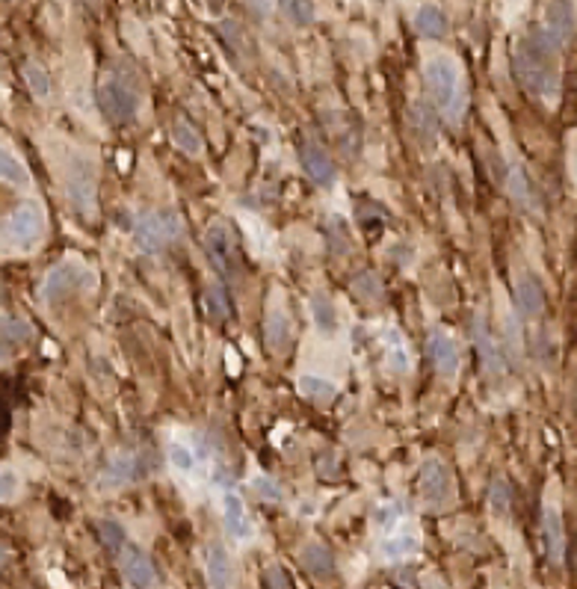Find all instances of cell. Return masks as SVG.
<instances>
[{
	"mask_svg": "<svg viewBox=\"0 0 577 589\" xmlns=\"http://www.w3.org/2000/svg\"><path fill=\"white\" fill-rule=\"evenodd\" d=\"M560 50L539 36V30L521 36L512 50V66L519 84L542 104L554 107L560 101Z\"/></svg>",
	"mask_w": 577,
	"mask_h": 589,
	"instance_id": "6da1fadb",
	"label": "cell"
},
{
	"mask_svg": "<svg viewBox=\"0 0 577 589\" xmlns=\"http://www.w3.org/2000/svg\"><path fill=\"white\" fill-rule=\"evenodd\" d=\"M423 84H427V93L432 107L450 121V125H459L465 116V84H462V68L457 63V57L450 54H432L427 63H423Z\"/></svg>",
	"mask_w": 577,
	"mask_h": 589,
	"instance_id": "7a4b0ae2",
	"label": "cell"
},
{
	"mask_svg": "<svg viewBox=\"0 0 577 589\" xmlns=\"http://www.w3.org/2000/svg\"><path fill=\"white\" fill-rule=\"evenodd\" d=\"M98 284V276L93 267L86 263H75L66 261L54 267L42 281V299L48 306H57V302H66L68 297H77V293H89Z\"/></svg>",
	"mask_w": 577,
	"mask_h": 589,
	"instance_id": "3957f363",
	"label": "cell"
},
{
	"mask_svg": "<svg viewBox=\"0 0 577 589\" xmlns=\"http://www.w3.org/2000/svg\"><path fill=\"white\" fill-rule=\"evenodd\" d=\"M181 231H184V222L175 210H148L134 222V240L146 252H164L181 237Z\"/></svg>",
	"mask_w": 577,
	"mask_h": 589,
	"instance_id": "277c9868",
	"label": "cell"
},
{
	"mask_svg": "<svg viewBox=\"0 0 577 589\" xmlns=\"http://www.w3.org/2000/svg\"><path fill=\"white\" fill-rule=\"evenodd\" d=\"M418 497L427 510H448L457 497V483H453V471L448 462L427 460L421 465L418 474Z\"/></svg>",
	"mask_w": 577,
	"mask_h": 589,
	"instance_id": "5b68a950",
	"label": "cell"
},
{
	"mask_svg": "<svg viewBox=\"0 0 577 589\" xmlns=\"http://www.w3.org/2000/svg\"><path fill=\"white\" fill-rule=\"evenodd\" d=\"M98 104L113 125H128L139 113V95L134 93V86L128 80H121L116 75H107L98 86Z\"/></svg>",
	"mask_w": 577,
	"mask_h": 589,
	"instance_id": "8992f818",
	"label": "cell"
},
{
	"mask_svg": "<svg viewBox=\"0 0 577 589\" xmlns=\"http://www.w3.org/2000/svg\"><path fill=\"white\" fill-rule=\"evenodd\" d=\"M539 36L548 42L551 48H565L572 42L574 30H577V9L572 0H548L542 9V24L536 27Z\"/></svg>",
	"mask_w": 577,
	"mask_h": 589,
	"instance_id": "52a82bcc",
	"label": "cell"
},
{
	"mask_svg": "<svg viewBox=\"0 0 577 589\" xmlns=\"http://www.w3.org/2000/svg\"><path fill=\"white\" fill-rule=\"evenodd\" d=\"M63 187L72 199V205L93 217L95 213V169L84 164V157H68L63 164Z\"/></svg>",
	"mask_w": 577,
	"mask_h": 589,
	"instance_id": "ba28073f",
	"label": "cell"
},
{
	"mask_svg": "<svg viewBox=\"0 0 577 589\" xmlns=\"http://www.w3.org/2000/svg\"><path fill=\"white\" fill-rule=\"evenodd\" d=\"M6 235H9V240L15 243V246H22V249L36 246V243L42 240V235H45V210H42V205L33 201V199L22 201V205H18L6 217Z\"/></svg>",
	"mask_w": 577,
	"mask_h": 589,
	"instance_id": "9c48e42d",
	"label": "cell"
},
{
	"mask_svg": "<svg viewBox=\"0 0 577 589\" xmlns=\"http://www.w3.org/2000/svg\"><path fill=\"white\" fill-rule=\"evenodd\" d=\"M205 252L226 279L240 276V249L226 222H210L205 228Z\"/></svg>",
	"mask_w": 577,
	"mask_h": 589,
	"instance_id": "30bf717a",
	"label": "cell"
},
{
	"mask_svg": "<svg viewBox=\"0 0 577 589\" xmlns=\"http://www.w3.org/2000/svg\"><path fill=\"white\" fill-rule=\"evenodd\" d=\"M219 513H222V522H226V531L235 536L237 542H249L252 536H255V527H252L246 504H243V497L235 489H222Z\"/></svg>",
	"mask_w": 577,
	"mask_h": 589,
	"instance_id": "8fae6325",
	"label": "cell"
},
{
	"mask_svg": "<svg viewBox=\"0 0 577 589\" xmlns=\"http://www.w3.org/2000/svg\"><path fill=\"white\" fill-rule=\"evenodd\" d=\"M474 344H477L480 364H483L485 377H492V379L503 377V373H506V355H503V350H501L498 338H494V335H492V329H489V323H485V317H477V320H474Z\"/></svg>",
	"mask_w": 577,
	"mask_h": 589,
	"instance_id": "7c38bea8",
	"label": "cell"
},
{
	"mask_svg": "<svg viewBox=\"0 0 577 589\" xmlns=\"http://www.w3.org/2000/svg\"><path fill=\"white\" fill-rule=\"evenodd\" d=\"M264 341L270 353H288L290 341H293V320L288 308L281 306V299H270L267 306V317H264Z\"/></svg>",
	"mask_w": 577,
	"mask_h": 589,
	"instance_id": "4fadbf2b",
	"label": "cell"
},
{
	"mask_svg": "<svg viewBox=\"0 0 577 589\" xmlns=\"http://www.w3.org/2000/svg\"><path fill=\"white\" fill-rule=\"evenodd\" d=\"M427 355H430V361H432V368H435L439 377L453 379L459 373V347H457V341H453L444 329L430 332Z\"/></svg>",
	"mask_w": 577,
	"mask_h": 589,
	"instance_id": "5bb4252c",
	"label": "cell"
},
{
	"mask_svg": "<svg viewBox=\"0 0 577 589\" xmlns=\"http://www.w3.org/2000/svg\"><path fill=\"white\" fill-rule=\"evenodd\" d=\"M119 563H121V572H125L128 584L137 586V589H151L157 584V572H155V563L148 560V554L143 548L137 545H128L125 551L119 554Z\"/></svg>",
	"mask_w": 577,
	"mask_h": 589,
	"instance_id": "9a60e30c",
	"label": "cell"
},
{
	"mask_svg": "<svg viewBox=\"0 0 577 589\" xmlns=\"http://www.w3.org/2000/svg\"><path fill=\"white\" fill-rule=\"evenodd\" d=\"M299 157H302V166H306L308 172V178L314 181V184H320V187H332L335 184V178H338V169L335 164H332V157H329V151L320 146V142H306L299 151Z\"/></svg>",
	"mask_w": 577,
	"mask_h": 589,
	"instance_id": "2e32d148",
	"label": "cell"
},
{
	"mask_svg": "<svg viewBox=\"0 0 577 589\" xmlns=\"http://www.w3.org/2000/svg\"><path fill=\"white\" fill-rule=\"evenodd\" d=\"M205 575L210 589H231L237 581V568H235V557H231L222 545H210L205 554Z\"/></svg>",
	"mask_w": 577,
	"mask_h": 589,
	"instance_id": "e0dca14e",
	"label": "cell"
},
{
	"mask_svg": "<svg viewBox=\"0 0 577 589\" xmlns=\"http://www.w3.org/2000/svg\"><path fill=\"white\" fill-rule=\"evenodd\" d=\"M542 545H545V554L554 566L563 563L565 557V531H563V515H560V506L548 504L542 513Z\"/></svg>",
	"mask_w": 577,
	"mask_h": 589,
	"instance_id": "ac0fdd59",
	"label": "cell"
},
{
	"mask_svg": "<svg viewBox=\"0 0 577 589\" xmlns=\"http://www.w3.org/2000/svg\"><path fill=\"white\" fill-rule=\"evenodd\" d=\"M515 306L521 308L524 317H542V311H545V290H542V284L539 279L533 276V272H521L519 281H515Z\"/></svg>",
	"mask_w": 577,
	"mask_h": 589,
	"instance_id": "d6986e66",
	"label": "cell"
},
{
	"mask_svg": "<svg viewBox=\"0 0 577 589\" xmlns=\"http://www.w3.org/2000/svg\"><path fill=\"white\" fill-rule=\"evenodd\" d=\"M137 453H119L113 462L107 465L104 471H101V480H98V489L101 492H113V489H121V486H128L130 480H137Z\"/></svg>",
	"mask_w": 577,
	"mask_h": 589,
	"instance_id": "ffe728a7",
	"label": "cell"
},
{
	"mask_svg": "<svg viewBox=\"0 0 577 589\" xmlns=\"http://www.w3.org/2000/svg\"><path fill=\"white\" fill-rule=\"evenodd\" d=\"M33 341V326L22 317H0V359H9L13 353Z\"/></svg>",
	"mask_w": 577,
	"mask_h": 589,
	"instance_id": "44dd1931",
	"label": "cell"
},
{
	"mask_svg": "<svg viewBox=\"0 0 577 589\" xmlns=\"http://www.w3.org/2000/svg\"><path fill=\"white\" fill-rule=\"evenodd\" d=\"M418 551H421V536L414 531H391L379 545V554L391 563L409 560V557H414Z\"/></svg>",
	"mask_w": 577,
	"mask_h": 589,
	"instance_id": "7402d4cb",
	"label": "cell"
},
{
	"mask_svg": "<svg viewBox=\"0 0 577 589\" xmlns=\"http://www.w3.org/2000/svg\"><path fill=\"white\" fill-rule=\"evenodd\" d=\"M166 456H169V465H172V471H175V474L187 477V480L199 474V453L187 439H178V435H175V439L169 442Z\"/></svg>",
	"mask_w": 577,
	"mask_h": 589,
	"instance_id": "603a6c76",
	"label": "cell"
},
{
	"mask_svg": "<svg viewBox=\"0 0 577 589\" xmlns=\"http://www.w3.org/2000/svg\"><path fill=\"white\" fill-rule=\"evenodd\" d=\"M414 27H418V33L427 39H444L450 33L448 15H444V9L435 4H423L418 13H414Z\"/></svg>",
	"mask_w": 577,
	"mask_h": 589,
	"instance_id": "cb8c5ba5",
	"label": "cell"
},
{
	"mask_svg": "<svg viewBox=\"0 0 577 589\" xmlns=\"http://www.w3.org/2000/svg\"><path fill=\"white\" fill-rule=\"evenodd\" d=\"M385 361H388L391 373H409L412 370V353L403 341V335L397 329H385Z\"/></svg>",
	"mask_w": 577,
	"mask_h": 589,
	"instance_id": "d4e9b609",
	"label": "cell"
},
{
	"mask_svg": "<svg viewBox=\"0 0 577 589\" xmlns=\"http://www.w3.org/2000/svg\"><path fill=\"white\" fill-rule=\"evenodd\" d=\"M299 560L314 577H329L332 572H335V557H332L329 548L320 545V542H308L306 548H302Z\"/></svg>",
	"mask_w": 577,
	"mask_h": 589,
	"instance_id": "484cf974",
	"label": "cell"
},
{
	"mask_svg": "<svg viewBox=\"0 0 577 589\" xmlns=\"http://www.w3.org/2000/svg\"><path fill=\"white\" fill-rule=\"evenodd\" d=\"M311 317H314V326H317V332L326 335V338H332V335H335L338 326H341L335 302H332L326 293H317V297L311 299Z\"/></svg>",
	"mask_w": 577,
	"mask_h": 589,
	"instance_id": "4316f807",
	"label": "cell"
},
{
	"mask_svg": "<svg viewBox=\"0 0 577 589\" xmlns=\"http://www.w3.org/2000/svg\"><path fill=\"white\" fill-rule=\"evenodd\" d=\"M172 142H175L178 151H184L187 157H199L201 151H205L201 134L190 125L187 119H175V125H172Z\"/></svg>",
	"mask_w": 577,
	"mask_h": 589,
	"instance_id": "83f0119b",
	"label": "cell"
},
{
	"mask_svg": "<svg viewBox=\"0 0 577 589\" xmlns=\"http://www.w3.org/2000/svg\"><path fill=\"white\" fill-rule=\"evenodd\" d=\"M0 181L13 187H22V190L30 187V169L6 148H0Z\"/></svg>",
	"mask_w": 577,
	"mask_h": 589,
	"instance_id": "f1b7e54d",
	"label": "cell"
},
{
	"mask_svg": "<svg viewBox=\"0 0 577 589\" xmlns=\"http://www.w3.org/2000/svg\"><path fill=\"white\" fill-rule=\"evenodd\" d=\"M297 385H299V391L306 394V397H311V400H335V394H338V388H335V382L332 379H326V377H314V373H302V377L297 379Z\"/></svg>",
	"mask_w": 577,
	"mask_h": 589,
	"instance_id": "f546056e",
	"label": "cell"
},
{
	"mask_svg": "<svg viewBox=\"0 0 577 589\" xmlns=\"http://www.w3.org/2000/svg\"><path fill=\"white\" fill-rule=\"evenodd\" d=\"M201 306H205V311H208V317L210 320H228V311H231V306H228V297H226V290H222V284H208L205 288V293H201Z\"/></svg>",
	"mask_w": 577,
	"mask_h": 589,
	"instance_id": "4dcf8cb0",
	"label": "cell"
},
{
	"mask_svg": "<svg viewBox=\"0 0 577 589\" xmlns=\"http://www.w3.org/2000/svg\"><path fill=\"white\" fill-rule=\"evenodd\" d=\"M281 15L288 18L290 24L297 27H308L314 22V4L311 0H279Z\"/></svg>",
	"mask_w": 577,
	"mask_h": 589,
	"instance_id": "1f68e13d",
	"label": "cell"
},
{
	"mask_svg": "<svg viewBox=\"0 0 577 589\" xmlns=\"http://www.w3.org/2000/svg\"><path fill=\"white\" fill-rule=\"evenodd\" d=\"M503 341H506V355H512V361H521V326L512 308L503 311Z\"/></svg>",
	"mask_w": 577,
	"mask_h": 589,
	"instance_id": "d6a6232c",
	"label": "cell"
},
{
	"mask_svg": "<svg viewBox=\"0 0 577 589\" xmlns=\"http://www.w3.org/2000/svg\"><path fill=\"white\" fill-rule=\"evenodd\" d=\"M98 536H101V542H104L113 554H121L128 548L125 527L116 524V522H98Z\"/></svg>",
	"mask_w": 577,
	"mask_h": 589,
	"instance_id": "836d02e7",
	"label": "cell"
},
{
	"mask_svg": "<svg viewBox=\"0 0 577 589\" xmlns=\"http://www.w3.org/2000/svg\"><path fill=\"white\" fill-rule=\"evenodd\" d=\"M24 80H27L30 93H33L36 98L45 101L50 95V75L39 63H27L24 66Z\"/></svg>",
	"mask_w": 577,
	"mask_h": 589,
	"instance_id": "e575fe53",
	"label": "cell"
},
{
	"mask_svg": "<svg viewBox=\"0 0 577 589\" xmlns=\"http://www.w3.org/2000/svg\"><path fill=\"white\" fill-rule=\"evenodd\" d=\"M403 506H400V501H382L379 506H377V524L382 527V531H397L400 527V522H403Z\"/></svg>",
	"mask_w": 577,
	"mask_h": 589,
	"instance_id": "d590c367",
	"label": "cell"
},
{
	"mask_svg": "<svg viewBox=\"0 0 577 589\" xmlns=\"http://www.w3.org/2000/svg\"><path fill=\"white\" fill-rule=\"evenodd\" d=\"M510 504H512V492H510V486H506L503 480H492L489 486V506L498 515L503 513H510Z\"/></svg>",
	"mask_w": 577,
	"mask_h": 589,
	"instance_id": "8d00e7d4",
	"label": "cell"
},
{
	"mask_svg": "<svg viewBox=\"0 0 577 589\" xmlns=\"http://www.w3.org/2000/svg\"><path fill=\"white\" fill-rule=\"evenodd\" d=\"M352 288H356L359 297L368 299V302H377L382 297V281H379V276H373V272H361V276L352 281Z\"/></svg>",
	"mask_w": 577,
	"mask_h": 589,
	"instance_id": "74e56055",
	"label": "cell"
},
{
	"mask_svg": "<svg viewBox=\"0 0 577 589\" xmlns=\"http://www.w3.org/2000/svg\"><path fill=\"white\" fill-rule=\"evenodd\" d=\"M18 489H22L18 474L9 471V469H0V501H13V497L18 495Z\"/></svg>",
	"mask_w": 577,
	"mask_h": 589,
	"instance_id": "f35d334b",
	"label": "cell"
},
{
	"mask_svg": "<svg viewBox=\"0 0 577 589\" xmlns=\"http://www.w3.org/2000/svg\"><path fill=\"white\" fill-rule=\"evenodd\" d=\"M252 489H255L264 501H281V489L267 477H255V483H252Z\"/></svg>",
	"mask_w": 577,
	"mask_h": 589,
	"instance_id": "ab89813d",
	"label": "cell"
},
{
	"mask_svg": "<svg viewBox=\"0 0 577 589\" xmlns=\"http://www.w3.org/2000/svg\"><path fill=\"white\" fill-rule=\"evenodd\" d=\"M264 581H267V589H290L288 581H285V575H281V568H276V566L267 568V572H264Z\"/></svg>",
	"mask_w": 577,
	"mask_h": 589,
	"instance_id": "60d3db41",
	"label": "cell"
},
{
	"mask_svg": "<svg viewBox=\"0 0 577 589\" xmlns=\"http://www.w3.org/2000/svg\"><path fill=\"white\" fill-rule=\"evenodd\" d=\"M423 589H450V586L444 584L441 577H427V581H423Z\"/></svg>",
	"mask_w": 577,
	"mask_h": 589,
	"instance_id": "b9f144b4",
	"label": "cell"
},
{
	"mask_svg": "<svg viewBox=\"0 0 577 589\" xmlns=\"http://www.w3.org/2000/svg\"><path fill=\"white\" fill-rule=\"evenodd\" d=\"M9 563V554H6V548H0V568H4Z\"/></svg>",
	"mask_w": 577,
	"mask_h": 589,
	"instance_id": "7bdbcfd3",
	"label": "cell"
}]
</instances>
